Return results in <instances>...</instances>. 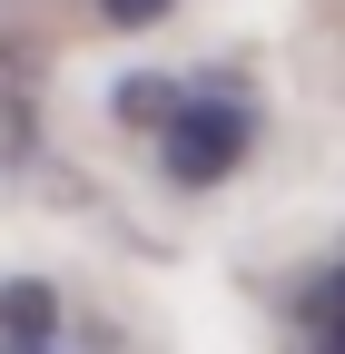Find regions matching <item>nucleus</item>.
I'll use <instances>...</instances> for the list:
<instances>
[{"label": "nucleus", "instance_id": "4", "mask_svg": "<svg viewBox=\"0 0 345 354\" xmlns=\"http://www.w3.org/2000/svg\"><path fill=\"white\" fill-rule=\"evenodd\" d=\"M168 10H178V0H89V20H99V30H158Z\"/></svg>", "mask_w": 345, "mask_h": 354}, {"label": "nucleus", "instance_id": "1", "mask_svg": "<svg viewBox=\"0 0 345 354\" xmlns=\"http://www.w3.org/2000/svg\"><path fill=\"white\" fill-rule=\"evenodd\" d=\"M256 138H267V99L237 59H197L178 118L148 138V177L168 197H227L237 177L256 167Z\"/></svg>", "mask_w": 345, "mask_h": 354}, {"label": "nucleus", "instance_id": "2", "mask_svg": "<svg viewBox=\"0 0 345 354\" xmlns=\"http://www.w3.org/2000/svg\"><path fill=\"white\" fill-rule=\"evenodd\" d=\"M286 354H345V246L296 276V295H286Z\"/></svg>", "mask_w": 345, "mask_h": 354}, {"label": "nucleus", "instance_id": "5", "mask_svg": "<svg viewBox=\"0 0 345 354\" xmlns=\"http://www.w3.org/2000/svg\"><path fill=\"white\" fill-rule=\"evenodd\" d=\"M0 354H79V344H0Z\"/></svg>", "mask_w": 345, "mask_h": 354}, {"label": "nucleus", "instance_id": "3", "mask_svg": "<svg viewBox=\"0 0 345 354\" xmlns=\"http://www.w3.org/2000/svg\"><path fill=\"white\" fill-rule=\"evenodd\" d=\"M0 344H69V295L50 276H0Z\"/></svg>", "mask_w": 345, "mask_h": 354}]
</instances>
